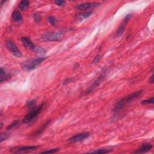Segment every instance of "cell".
<instances>
[{
	"mask_svg": "<svg viewBox=\"0 0 154 154\" xmlns=\"http://www.w3.org/2000/svg\"><path fill=\"white\" fill-rule=\"evenodd\" d=\"M101 5L100 3L96 2L92 3H86L83 4H79L75 6V9L79 10H85L92 9L95 7H97Z\"/></svg>",
	"mask_w": 154,
	"mask_h": 154,
	"instance_id": "cell-9",
	"label": "cell"
},
{
	"mask_svg": "<svg viewBox=\"0 0 154 154\" xmlns=\"http://www.w3.org/2000/svg\"><path fill=\"white\" fill-rule=\"evenodd\" d=\"M149 83L153 84V75H152L151 77L149 80Z\"/></svg>",
	"mask_w": 154,
	"mask_h": 154,
	"instance_id": "cell-30",
	"label": "cell"
},
{
	"mask_svg": "<svg viewBox=\"0 0 154 154\" xmlns=\"http://www.w3.org/2000/svg\"><path fill=\"white\" fill-rule=\"evenodd\" d=\"M143 93V90H140L136 92H133L128 96L124 97L120 101H118L113 108V112L117 113L125 107L127 104L132 102L134 100H136L139 96H140Z\"/></svg>",
	"mask_w": 154,
	"mask_h": 154,
	"instance_id": "cell-1",
	"label": "cell"
},
{
	"mask_svg": "<svg viewBox=\"0 0 154 154\" xmlns=\"http://www.w3.org/2000/svg\"><path fill=\"white\" fill-rule=\"evenodd\" d=\"M47 58V57H38L34 59L28 60L21 64V68L25 71H30L36 69Z\"/></svg>",
	"mask_w": 154,
	"mask_h": 154,
	"instance_id": "cell-2",
	"label": "cell"
},
{
	"mask_svg": "<svg viewBox=\"0 0 154 154\" xmlns=\"http://www.w3.org/2000/svg\"><path fill=\"white\" fill-rule=\"evenodd\" d=\"M154 102L153 98H151V99H145V100H143L141 102V104L142 105H148V104H153Z\"/></svg>",
	"mask_w": 154,
	"mask_h": 154,
	"instance_id": "cell-23",
	"label": "cell"
},
{
	"mask_svg": "<svg viewBox=\"0 0 154 154\" xmlns=\"http://www.w3.org/2000/svg\"><path fill=\"white\" fill-rule=\"evenodd\" d=\"M153 147V146L152 144L151 143H145L143 144V145L141 146V147L138 149L137 151H134L133 153H146L149 151H150Z\"/></svg>",
	"mask_w": 154,
	"mask_h": 154,
	"instance_id": "cell-12",
	"label": "cell"
},
{
	"mask_svg": "<svg viewBox=\"0 0 154 154\" xmlns=\"http://www.w3.org/2000/svg\"><path fill=\"white\" fill-rule=\"evenodd\" d=\"M48 21L50 24L52 26H55L57 24V19L55 16H51L48 18Z\"/></svg>",
	"mask_w": 154,
	"mask_h": 154,
	"instance_id": "cell-21",
	"label": "cell"
},
{
	"mask_svg": "<svg viewBox=\"0 0 154 154\" xmlns=\"http://www.w3.org/2000/svg\"><path fill=\"white\" fill-rule=\"evenodd\" d=\"M51 120H48L45 123L43 124V125L41 127H40L35 132H34V134L33 135H32L31 137L33 138H34V137L39 136L40 134H41L44 131V130H45L46 128L49 125V123H51Z\"/></svg>",
	"mask_w": 154,
	"mask_h": 154,
	"instance_id": "cell-14",
	"label": "cell"
},
{
	"mask_svg": "<svg viewBox=\"0 0 154 154\" xmlns=\"http://www.w3.org/2000/svg\"><path fill=\"white\" fill-rule=\"evenodd\" d=\"M59 151H60V149L56 148V149H49L45 151H43L41 153H56L58 152Z\"/></svg>",
	"mask_w": 154,
	"mask_h": 154,
	"instance_id": "cell-26",
	"label": "cell"
},
{
	"mask_svg": "<svg viewBox=\"0 0 154 154\" xmlns=\"http://www.w3.org/2000/svg\"><path fill=\"white\" fill-rule=\"evenodd\" d=\"M90 136V133L88 132H81L74 135L68 139V141L70 143H77L85 140Z\"/></svg>",
	"mask_w": 154,
	"mask_h": 154,
	"instance_id": "cell-8",
	"label": "cell"
},
{
	"mask_svg": "<svg viewBox=\"0 0 154 154\" xmlns=\"http://www.w3.org/2000/svg\"><path fill=\"white\" fill-rule=\"evenodd\" d=\"M11 74L6 73L2 67L1 68V72H0V81L1 83L7 81L8 79L11 78Z\"/></svg>",
	"mask_w": 154,
	"mask_h": 154,
	"instance_id": "cell-15",
	"label": "cell"
},
{
	"mask_svg": "<svg viewBox=\"0 0 154 154\" xmlns=\"http://www.w3.org/2000/svg\"><path fill=\"white\" fill-rule=\"evenodd\" d=\"M36 104V100H34V99H33V100H30V101H27V102L26 104V106L28 108H33L34 106H35Z\"/></svg>",
	"mask_w": 154,
	"mask_h": 154,
	"instance_id": "cell-24",
	"label": "cell"
},
{
	"mask_svg": "<svg viewBox=\"0 0 154 154\" xmlns=\"http://www.w3.org/2000/svg\"><path fill=\"white\" fill-rule=\"evenodd\" d=\"M113 151V150H111V149H98V150H96L95 151H93V152H90L89 153H101V154H103V153H110Z\"/></svg>",
	"mask_w": 154,
	"mask_h": 154,
	"instance_id": "cell-18",
	"label": "cell"
},
{
	"mask_svg": "<svg viewBox=\"0 0 154 154\" xmlns=\"http://www.w3.org/2000/svg\"><path fill=\"white\" fill-rule=\"evenodd\" d=\"M20 123V121L19 120H16V121H14L13 123H12L10 125H9L7 128V130H13V129H15L16 128Z\"/></svg>",
	"mask_w": 154,
	"mask_h": 154,
	"instance_id": "cell-19",
	"label": "cell"
},
{
	"mask_svg": "<svg viewBox=\"0 0 154 154\" xmlns=\"http://www.w3.org/2000/svg\"><path fill=\"white\" fill-rule=\"evenodd\" d=\"M73 81H74V78H68L66 79L65 80L63 81V84H64V85H66V84L70 83H71V82H72Z\"/></svg>",
	"mask_w": 154,
	"mask_h": 154,
	"instance_id": "cell-28",
	"label": "cell"
},
{
	"mask_svg": "<svg viewBox=\"0 0 154 154\" xmlns=\"http://www.w3.org/2000/svg\"><path fill=\"white\" fill-rule=\"evenodd\" d=\"M106 71L102 73V74H101L100 75H99L98 78L96 79V80L93 82V83L90 86V87H89V88L87 89V90L86 91L87 93H89L92 92L94 89L95 88H96L98 86L100 85V84L102 82V81L106 77Z\"/></svg>",
	"mask_w": 154,
	"mask_h": 154,
	"instance_id": "cell-10",
	"label": "cell"
},
{
	"mask_svg": "<svg viewBox=\"0 0 154 154\" xmlns=\"http://www.w3.org/2000/svg\"><path fill=\"white\" fill-rule=\"evenodd\" d=\"M6 45L7 49H9V51L10 52L11 54H13L14 56H15L16 57L18 58H21L22 56V54L21 51L18 49V48L16 45V44L13 41H12L11 40H7L6 41Z\"/></svg>",
	"mask_w": 154,
	"mask_h": 154,
	"instance_id": "cell-5",
	"label": "cell"
},
{
	"mask_svg": "<svg viewBox=\"0 0 154 154\" xmlns=\"http://www.w3.org/2000/svg\"><path fill=\"white\" fill-rule=\"evenodd\" d=\"M21 41L22 42L24 47L27 49H29V50H31L33 52L35 50L37 46L33 43V42L29 39V38L27 37H22L21 38Z\"/></svg>",
	"mask_w": 154,
	"mask_h": 154,
	"instance_id": "cell-11",
	"label": "cell"
},
{
	"mask_svg": "<svg viewBox=\"0 0 154 154\" xmlns=\"http://www.w3.org/2000/svg\"><path fill=\"white\" fill-rule=\"evenodd\" d=\"M54 3H55L56 5L58 6H64V5L66 4V1H60V0H57V1H54Z\"/></svg>",
	"mask_w": 154,
	"mask_h": 154,
	"instance_id": "cell-27",
	"label": "cell"
},
{
	"mask_svg": "<svg viewBox=\"0 0 154 154\" xmlns=\"http://www.w3.org/2000/svg\"><path fill=\"white\" fill-rule=\"evenodd\" d=\"M39 146H18L12 148L10 151L13 153H21L36 150Z\"/></svg>",
	"mask_w": 154,
	"mask_h": 154,
	"instance_id": "cell-6",
	"label": "cell"
},
{
	"mask_svg": "<svg viewBox=\"0 0 154 154\" xmlns=\"http://www.w3.org/2000/svg\"><path fill=\"white\" fill-rule=\"evenodd\" d=\"M101 58V56L100 55H97L96 56V57L95 58V59H94V60H93V63H97L99 60H100Z\"/></svg>",
	"mask_w": 154,
	"mask_h": 154,
	"instance_id": "cell-29",
	"label": "cell"
},
{
	"mask_svg": "<svg viewBox=\"0 0 154 154\" xmlns=\"http://www.w3.org/2000/svg\"><path fill=\"white\" fill-rule=\"evenodd\" d=\"M131 17H132V14H128L124 18L122 23L120 25V26L119 27L117 30L116 31V35L117 36H120L123 34L124 31H125V29L127 26L128 22L130 21V20L131 19Z\"/></svg>",
	"mask_w": 154,
	"mask_h": 154,
	"instance_id": "cell-7",
	"label": "cell"
},
{
	"mask_svg": "<svg viewBox=\"0 0 154 154\" xmlns=\"http://www.w3.org/2000/svg\"><path fill=\"white\" fill-rule=\"evenodd\" d=\"M33 19L36 23H40L42 20V16L39 13H36L33 14Z\"/></svg>",
	"mask_w": 154,
	"mask_h": 154,
	"instance_id": "cell-22",
	"label": "cell"
},
{
	"mask_svg": "<svg viewBox=\"0 0 154 154\" xmlns=\"http://www.w3.org/2000/svg\"><path fill=\"white\" fill-rule=\"evenodd\" d=\"M34 52H35L36 54H40V55H42V54H44L46 52V51L45 50V49L41 47H38L37 46L36 49H35V50H34Z\"/></svg>",
	"mask_w": 154,
	"mask_h": 154,
	"instance_id": "cell-20",
	"label": "cell"
},
{
	"mask_svg": "<svg viewBox=\"0 0 154 154\" xmlns=\"http://www.w3.org/2000/svg\"><path fill=\"white\" fill-rule=\"evenodd\" d=\"M29 6V2L28 1H27V0H22L19 4V8L21 10H25Z\"/></svg>",
	"mask_w": 154,
	"mask_h": 154,
	"instance_id": "cell-17",
	"label": "cell"
},
{
	"mask_svg": "<svg viewBox=\"0 0 154 154\" xmlns=\"http://www.w3.org/2000/svg\"><path fill=\"white\" fill-rule=\"evenodd\" d=\"M12 18L14 22H20L22 21V16L18 11H14L12 14Z\"/></svg>",
	"mask_w": 154,
	"mask_h": 154,
	"instance_id": "cell-16",
	"label": "cell"
},
{
	"mask_svg": "<svg viewBox=\"0 0 154 154\" xmlns=\"http://www.w3.org/2000/svg\"><path fill=\"white\" fill-rule=\"evenodd\" d=\"M92 14V12H83L81 13L77 14L74 16L75 20L77 21H81L84 19H86L88 18Z\"/></svg>",
	"mask_w": 154,
	"mask_h": 154,
	"instance_id": "cell-13",
	"label": "cell"
},
{
	"mask_svg": "<svg viewBox=\"0 0 154 154\" xmlns=\"http://www.w3.org/2000/svg\"><path fill=\"white\" fill-rule=\"evenodd\" d=\"M64 37V34L62 32H50L43 34L40 38L42 42H56L62 40Z\"/></svg>",
	"mask_w": 154,
	"mask_h": 154,
	"instance_id": "cell-4",
	"label": "cell"
},
{
	"mask_svg": "<svg viewBox=\"0 0 154 154\" xmlns=\"http://www.w3.org/2000/svg\"><path fill=\"white\" fill-rule=\"evenodd\" d=\"M43 106L44 104H42L39 107L33 108L31 111H29L28 114H27L26 116L23 118L22 121V123L24 124H27L33 121L42 111Z\"/></svg>",
	"mask_w": 154,
	"mask_h": 154,
	"instance_id": "cell-3",
	"label": "cell"
},
{
	"mask_svg": "<svg viewBox=\"0 0 154 154\" xmlns=\"http://www.w3.org/2000/svg\"><path fill=\"white\" fill-rule=\"evenodd\" d=\"M9 137H10V135L9 134L6 132H3L1 134V135H0V141H1V142H3V141L7 140V138H9Z\"/></svg>",
	"mask_w": 154,
	"mask_h": 154,
	"instance_id": "cell-25",
	"label": "cell"
}]
</instances>
